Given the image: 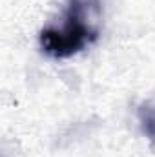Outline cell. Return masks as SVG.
<instances>
[{"instance_id": "cell-1", "label": "cell", "mask_w": 155, "mask_h": 157, "mask_svg": "<svg viewBox=\"0 0 155 157\" xmlns=\"http://www.w3.org/2000/svg\"><path fill=\"white\" fill-rule=\"evenodd\" d=\"M99 2L70 0L62 28H46L39 35L42 51L53 59H70L80 53L99 33Z\"/></svg>"}, {"instance_id": "cell-2", "label": "cell", "mask_w": 155, "mask_h": 157, "mask_svg": "<svg viewBox=\"0 0 155 157\" xmlns=\"http://www.w3.org/2000/svg\"><path fill=\"white\" fill-rule=\"evenodd\" d=\"M137 117H139V124L141 130L146 137H150L155 141V97L144 101L139 110H137Z\"/></svg>"}]
</instances>
